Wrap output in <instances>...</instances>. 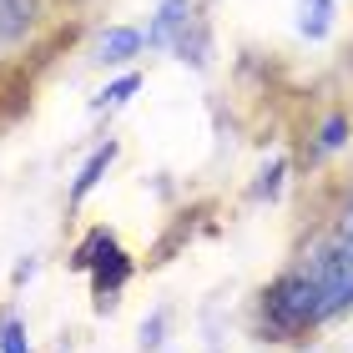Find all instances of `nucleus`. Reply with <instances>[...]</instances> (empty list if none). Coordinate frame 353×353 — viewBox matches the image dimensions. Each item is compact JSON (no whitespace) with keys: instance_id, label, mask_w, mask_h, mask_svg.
I'll return each instance as SVG.
<instances>
[{"instance_id":"nucleus-1","label":"nucleus","mask_w":353,"mask_h":353,"mask_svg":"<svg viewBox=\"0 0 353 353\" xmlns=\"http://www.w3.org/2000/svg\"><path fill=\"white\" fill-rule=\"evenodd\" d=\"M252 339L272 343V348H298V343H313L318 333L328 328V308L318 298L313 278L303 272V263H288L278 278H268L252 298Z\"/></svg>"},{"instance_id":"nucleus-2","label":"nucleus","mask_w":353,"mask_h":353,"mask_svg":"<svg viewBox=\"0 0 353 353\" xmlns=\"http://www.w3.org/2000/svg\"><path fill=\"white\" fill-rule=\"evenodd\" d=\"M71 272H86V283H91V308L96 313H111L121 303V293H126V283H132V272H137V263H132V252L121 248V237L106 228V222H96V228L81 237V243L71 248Z\"/></svg>"},{"instance_id":"nucleus-3","label":"nucleus","mask_w":353,"mask_h":353,"mask_svg":"<svg viewBox=\"0 0 353 353\" xmlns=\"http://www.w3.org/2000/svg\"><path fill=\"white\" fill-rule=\"evenodd\" d=\"M293 263H303V272L313 278L318 298L328 308V323L353 313V243H339V237L318 232V237H308V248Z\"/></svg>"},{"instance_id":"nucleus-4","label":"nucleus","mask_w":353,"mask_h":353,"mask_svg":"<svg viewBox=\"0 0 353 353\" xmlns=\"http://www.w3.org/2000/svg\"><path fill=\"white\" fill-rule=\"evenodd\" d=\"M46 21H51V0H0V61L36 51Z\"/></svg>"},{"instance_id":"nucleus-5","label":"nucleus","mask_w":353,"mask_h":353,"mask_svg":"<svg viewBox=\"0 0 353 353\" xmlns=\"http://www.w3.org/2000/svg\"><path fill=\"white\" fill-rule=\"evenodd\" d=\"M348 147H353V117L339 106L308 132V141H303V167H323L333 157H343Z\"/></svg>"},{"instance_id":"nucleus-6","label":"nucleus","mask_w":353,"mask_h":353,"mask_svg":"<svg viewBox=\"0 0 353 353\" xmlns=\"http://www.w3.org/2000/svg\"><path fill=\"white\" fill-rule=\"evenodd\" d=\"M167 56H176V61L192 66V71H207V66H212V21L202 15V6L182 21V30H176L172 46H167Z\"/></svg>"},{"instance_id":"nucleus-7","label":"nucleus","mask_w":353,"mask_h":353,"mask_svg":"<svg viewBox=\"0 0 353 353\" xmlns=\"http://www.w3.org/2000/svg\"><path fill=\"white\" fill-rule=\"evenodd\" d=\"M141 51H147V46H141L137 26H106L101 36H96V46H91V61L106 66V71H132V61Z\"/></svg>"},{"instance_id":"nucleus-8","label":"nucleus","mask_w":353,"mask_h":353,"mask_svg":"<svg viewBox=\"0 0 353 353\" xmlns=\"http://www.w3.org/2000/svg\"><path fill=\"white\" fill-rule=\"evenodd\" d=\"M117 157H121V141H117V137H106L101 147H96L86 162H81V172L71 176V192H66V207H71V212H76V207H86V197L106 182V172L117 167Z\"/></svg>"},{"instance_id":"nucleus-9","label":"nucleus","mask_w":353,"mask_h":353,"mask_svg":"<svg viewBox=\"0 0 353 353\" xmlns=\"http://www.w3.org/2000/svg\"><path fill=\"white\" fill-rule=\"evenodd\" d=\"M192 10H197V0H157L147 30H141V46H147V51H167L172 36L182 30V21H187Z\"/></svg>"},{"instance_id":"nucleus-10","label":"nucleus","mask_w":353,"mask_h":353,"mask_svg":"<svg viewBox=\"0 0 353 353\" xmlns=\"http://www.w3.org/2000/svg\"><path fill=\"white\" fill-rule=\"evenodd\" d=\"M333 26H339V0H298V6H293V30L308 46L328 41Z\"/></svg>"},{"instance_id":"nucleus-11","label":"nucleus","mask_w":353,"mask_h":353,"mask_svg":"<svg viewBox=\"0 0 353 353\" xmlns=\"http://www.w3.org/2000/svg\"><path fill=\"white\" fill-rule=\"evenodd\" d=\"M137 91H141V71H121V76H111V81L91 96V111L96 117H101V111H121Z\"/></svg>"},{"instance_id":"nucleus-12","label":"nucleus","mask_w":353,"mask_h":353,"mask_svg":"<svg viewBox=\"0 0 353 353\" xmlns=\"http://www.w3.org/2000/svg\"><path fill=\"white\" fill-rule=\"evenodd\" d=\"M288 172H293V162H288L283 152L268 157V162L258 167V176H252V202H278L283 187H288Z\"/></svg>"},{"instance_id":"nucleus-13","label":"nucleus","mask_w":353,"mask_h":353,"mask_svg":"<svg viewBox=\"0 0 353 353\" xmlns=\"http://www.w3.org/2000/svg\"><path fill=\"white\" fill-rule=\"evenodd\" d=\"M323 232L339 237V243H353V182L339 187V197H333L328 217H323Z\"/></svg>"},{"instance_id":"nucleus-14","label":"nucleus","mask_w":353,"mask_h":353,"mask_svg":"<svg viewBox=\"0 0 353 353\" xmlns=\"http://www.w3.org/2000/svg\"><path fill=\"white\" fill-rule=\"evenodd\" d=\"M0 353H36V343H30V328H26V318L6 308L0 313Z\"/></svg>"},{"instance_id":"nucleus-15","label":"nucleus","mask_w":353,"mask_h":353,"mask_svg":"<svg viewBox=\"0 0 353 353\" xmlns=\"http://www.w3.org/2000/svg\"><path fill=\"white\" fill-rule=\"evenodd\" d=\"M167 333H172V308H152L147 318H141V353H162L167 348Z\"/></svg>"},{"instance_id":"nucleus-16","label":"nucleus","mask_w":353,"mask_h":353,"mask_svg":"<svg viewBox=\"0 0 353 353\" xmlns=\"http://www.w3.org/2000/svg\"><path fill=\"white\" fill-rule=\"evenodd\" d=\"M30 272H36V258H26V263H15V272H10V283H15V288H21V283L30 278Z\"/></svg>"}]
</instances>
